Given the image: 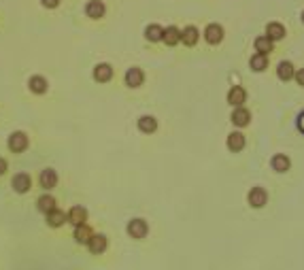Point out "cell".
Listing matches in <instances>:
<instances>
[{"label":"cell","instance_id":"6da1fadb","mask_svg":"<svg viewBox=\"0 0 304 270\" xmlns=\"http://www.w3.org/2000/svg\"><path fill=\"white\" fill-rule=\"evenodd\" d=\"M128 234L132 236V239H137V241H143L147 234H149V226H147V221L145 219H132V221H128Z\"/></svg>","mask_w":304,"mask_h":270},{"label":"cell","instance_id":"7a4b0ae2","mask_svg":"<svg viewBox=\"0 0 304 270\" xmlns=\"http://www.w3.org/2000/svg\"><path fill=\"white\" fill-rule=\"evenodd\" d=\"M247 202H249V207H253V209H262L264 204L268 202V191L264 188H251L247 194Z\"/></svg>","mask_w":304,"mask_h":270},{"label":"cell","instance_id":"3957f363","mask_svg":"<svg viewBox=\"0 0 304 270\" xmlns=\"http://www.w3.org/2000/svg\"><path fill=\"white\" fill-rule=\"evenodd\" d=\"M6 147L13 151V153H22L28 149V136H26V132H13L9 140H6Z\"/></svg>","mask_w":304,"mask_h":270},{"label":"cell","instance_id":"277c9868","mask_svg":"<svg viewBox=\"0 0 304 270\" xmlns=\"http://www.w3.org/2000/svg\"><path fill=\"white\" fill-rule=\"evenodd\" d=\"M11 188L15 189L17 194H26V191H30V188H32V177L28 172H17L11 181Z\"/></svg>","mask_w":304,"mask_h":270},{"label":"cell","instance_id":"5b68a950","mask_svg":"<svg viewBox=\"0 0 304 270\" xmlns=\"http://www.w3.org/2000/svg\"><path fill=\"white\" fill-rule=\"evenodd\" d=\"M124 81H126L128 87H140V85L145 83V73H143V70H140L138 66H132V68L126 70Z\"/></svg>","mask_w":304,"mask_h":270},{"label":"cell","instance_id":"8992f818","mask_svg":"<svg viewBox=\"0 0 304 270\" xmlns=\"http://www.w3.org/2000/svg\"><path fill=\"white\" fill-rule=\"evenodd\" d=\"M204 41L209 45H219L223 41V28L219 24H209L204 28Z\"/></svg>","mask_w":304,"mask_h":270},{"label":"cell","instance_id":"52a82bcc","mask_svg":"<svg viewBox=\"0 0 304 270\" xmlns=\"http://www.w3.org/2000/svg\"><path fill=\"white\" fill-rule=\"evenodd\" d=\"M245 102H247V92H245V87L241 85H232L230 92H228V105L232 107H243Z\"/></svg>","mask_w":304,"mask_h":270},{"label":"cell","instance_id":"ba28073f","mask_svg":"<svg viewBox=\"0 0 304 270\" xmlns=\"http://www.w3.org/2000/svg\"><path fill=\"white\" fill-rule=\"evenodd\" d=\"M92 75H94V79L98 81V83H109V81L113 79V66H111V64H107V62L96 64Z\"/></svg>","mask_w":304,"mask_h":270},{"label":"cell","instance_id":"9c48e42d","mask_svg":"<svg viewBox=\"0 0 304 270\" xmlns=\"http://www.w3.org/2000/svg\"><path fill=\"white\" fill-rule=\"evenodd\" d=\"M107 13V6L102 0H89V2L85 4V15L89 19H102Z\"/></svg>","mask_w":304,"mask_h":270},{"label":"cell","instance_id":"30bf717a","mask_svg":"<svg viewBox=\"0 0 304 270\" xmlns=\"http://www.w3.org/2000/svg\"><path fill=\"white\" fill-rule=\"evenodd\" d=\"M232 124L238 126V128H245V126H249L251 124V111L249 108H245V107H236L234 111H232Z\"/></svg>","mask_w":304,"mask_h":270},{"label":"cell","instance_id":"8fae6325","mask_svg":"<svg viewBox=\"0 0 304 270\" xmlns=\"http://www.w3.org/2000/svg\"><path fill=\"white\" fill-rule=\"evenodd\" d=\"M225 145H228V149L232 153H238V151L245 149V145H247V138H245L243 132H232L230 136H228V140H225Z\"/></svg>","mask_w":304,"mask_h":270},{"label":"cell","instance_id":"7c38bea8","mask_svg":"<svg viewBox=\"0 0 304 270\" xmlns=\"http://www.w3.org/2000/svg\"><path fill=\"white\" fill-rule=\"evenodd\" d=\"M107 247H109V241H107V236H105V234H94V236H92V241L87 243V249H89V251H92L94 255L105 253V251H107Z\"/></svg>","mask_w":304,"mask_h":270},{"label":"cell","instance_id":"4fadbf2b","mask_svg":"<svg viewBox=\"0 0 304 270\" xmlns=\"http://www.w3.org/2000/svg\"><path fill=\"white\" fill-rule=\"evenodd\" d=\"M38 183H41V188H45V189H54L55 185H57V172H55L54 168H45V170H41Z\"/></svg>","mask_w":304,"mask_h":270},{"label":"cell","instance_id":"5bb4252c","mask_svg":"<svg viewBox=\"0 0 304 270\" xmlns=\"http://www.w3.org/2000/svg\"><path fill=\"white\" fill-rule=\"evenodd\" d=\"M285 34H287L285 26L279 24V22H270L266 26V36L270 38V41H281V38H285Z\"/></svg>","mask_w":304,"mask_h":270},{"label":"cell","instance_id":"9a60e30c","mask_svg":"<svg viewBox=\"0 0 304 270\" xmlns=\"http://www.w3.org/2000/svg\"><path fill=\"white\" fill-rule=\"evenodd\" d=\"M270 166H273L275 172H287L292 168V162H289V158L285 153H276V156H273V160H270Z\"/></svg>","mask_w":304,"mask_h":270},{"label":"cell","instance_id":"2e32d148","mask_svg":"<svg viewBox=\"0 0 304 270\" xmlns=\"http://www.w3.org/2000/svg\"><path fill=\"white\" fill-rule=\"evenodd\" d=\"M68 221L73 223V226H83V223L87 221V209H83V207H73L68 211Z\"/></svg>","mask_w":304,"mask_h":270},{"label":"cell","instance_id":"e0dca14e","mask_svg":"<svg viewBox=\"0 0 304 270\" xmlns=\"http://www.w3.org/2000/svg\"><path fill=\"white\" fill-rule=\"evenodd\" d=\"M28 87H30V92H32V94H38V96H41V94L47 92L49 83H47V79H45V77H41V75H34V77H30Z\"/></svg>","mask_w":304,"mask_h":270},{"label":"cell","instance_id":"ac0fdd59","mask_svg":"<svg viewBox=\"0 0 304 270\" xmlns=\"http://www.w3.org/2000/svg\"><path fill=\"white\" fill-rule=\"evenodd\" d=\"M200 38V32L196 26H187V28L181 30V41H183V45H187V47H193V45L198 43Z\"/></svg>","mask_w":304,"mask_h":270},{"label":"cell","instance_id":"d6986e66","mask_svg":"<svg viewBox=\"0 0 304 270\" xmlns=\"http://www.w3.org/2000/svg\"><path fill=\"white\" fill-rule=\"evenodd\" d=\"M249 66L253 73H264V70L268 68V55L266 54H255L251 55V60H249Z\"/></svg>","mask_w":304,"mask_h":270},{"label":"cell","instance_id":"ffe728a7","mask_svg":"<svg viewBox=\"0 0 304 270\" xmlns=\"http://www.w3.org/2000/svg\"><path fill=\"white\" fill-rule=\"evenodd\" d=\"M294 75H296V68H294L292 62H287V60L279 62V66H276V77H279L281 81H292Z\"/></svg>","mask_w":304,"mask_h":270},{"label":"cell","instance_id":"44dd1931","mask_svg":"<svg viewBox=\"0 0 304 270\" xmlns=\"http://www.w3.org/2000/svg\"><path fill=\"white\" fill-rule=\"evenodd\" d=\"M138 130L143 134H153L158 130V119H155L153 115H143V117H138Z\"/></svg>","mask_w":304,"mask_h":270},{"label":"cell","instance_id":"7402d4cb","mask_svg":"<svg viewBox=\"0 0 304 270\" xmlns=\"http://www.w3.org/2000/svg\"><path fill=\"white\" fill-rule=\"evenodd\" d=\"M253 47H255L257 54H266L268 55L270 51L275 49V41H270L266 34H262V36H257L255 41H253Z\"/></svg>","mask_w":304,"mask_h":270},{"label":"cell","instance_id":"603a6c76","mask_svg":"<svg viewBox=\"0 0 304 270\" xmlns=\"http://www.w3.org/2000/svg\"><path fill=\"white\" fill-rule=\"evenodd\" d=\"M66 221H68V215L64 213V211H60V209H54L51 213H47V223L51 228H60Z\"/></svg>","mask_w":304,"mask_h":270},{"label":"cell","instance_id":"cb8c5ba5","mask_svg":"<svg viewBox=\"0 0 304 270\" xmlns=\"http://www.w3.org/2000/svg\"><path fill=\"white\" fill-rule=\"evenodd\" d=\"M92 236H94V232L89 230L87 223H83V226H77L75 228V241L79 243V245H87V243L92 241Z\"/></svg>","mask_w":304,"mask_h":270},{"label":"cell","instance_id":"d4e9b609","mask_svg":"<svg viewBox=\"0 0 304 270\" xmlns=\"http://www.w3.org/2000/svg\"><path fill=\"white\" fill-rule=\"evenodd\" d=\"M36 209L41 211V213H45V215L51 213L54 209H57V207H55V198L49 196V194H43V196L36 200Z\"/></svg>","mask_w":304,"mask_h":270},{"label":"cell","instance_id":"484cf974","mask_svg":"<svg viewBox=\"0 0 304 270\" xmlns=\"http://www.w3.org/2000/svg\"><path fill=\"white\" fill-rule=\"evenodd\" d=\"M168 47H174L177 43H181V30L177 28V26H168V28L164 30V38H162Z\"/></svg>","mask_w":304,"mask_h":270},{"label":"cell","instance_id":"4316f807","mask_svg":"<svg viewBox=\"0 0 304 270\" xmlns=\"http://www.w3.org/2000/svg\"><path fill=\"white\" fill-rule=\"evenodd\" d=\"M145 38H147L149 43L162 41V38H164V28H162V26H158V24L147 26V28H145Z\"/></svg>","mask_w":304,"mask_h":270},{"label":"cell","instance_id":"83f0119b","mask_svg":"<svg viewBox=\"0 0 304 270\" xmlns=\"http://www.w3.org/2000/svg\"><path fill=\"white\" fill-rule=\"evenodd\" d=\"M294 79H296V83H298V85H302V87H304V68H298V70H296Z\"/></svg>","mask_w":304,"mask_h":270},{"label":"cell","instance_id":"f1b7e54d","mask_svg":"<svg viewBox=\"0 0 304 270\" xmlns=\"http://www.w3.org/2000/svg\"><path fill=\"white\" fill-rule=\"evenodd\" d=\"M41 4L45 9H55V6L60 4V0H41Z\"/></svg>","mask_w":304,"mask_h":270},{"label":"cell","instance_id":"f546056e","mask_svg":"<svg viewBox=\"0 0 304 270\" xmlns=\"http://www.w3.org/2000/svg\"><path fill=\"white\" fill-rule=\"evenodd\" d=\"M296 126H298V130L304 134V111L298 115V121H296Z\"/></svg>","mask_w":304,"mask_h":270},{"label":"cell","instance_id":"4dcf8cb0","mask_svg":"<svg viewBox=\"0 0 304 270\" xmlns=\"http://www.w3.org/2000/svg\"><path fill=\"white\" fill-rule=\"evenodd\" d=\"M6 172V160L4 158H0V177H2Z\"/></svg>","mask_w":304,"mask_h":270},{"label":"cell","instance_id":"1f68e13d","mask_svg":"<svg viewBox=\"0 0 304 270\" xmlns=\"http://www.w3.org/2000/svg\"><path fill=\"white\" fill-rule=\"evenodd\" d=\"M300 19H302V24H304V11H302V15H300Z\"/></svg>","mask_w":304,"mask_h":270}]
</instances>
